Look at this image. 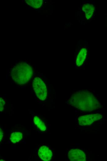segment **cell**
I'll list each match as a JSON object with an SVG mask.
<instances>
[{"instance_id": "6", "label": "cell", "mask_w": 107, "mask_h": 161, "mask_svg": "<svg viewBox=\"0 0 107 161\" xmlns=\"http://www.w3.org/2000/svg\"><path fill=\"white\" fill-rule=\"evenodd\" d=\"M38 155L41 160L45 161L51 160L53 157V152L52 150L48 146L42 145L38 148Z\"/></svg>"}, {"instance_id": "13", "label": "cell", "mask_w": 107, "mask_h": 161, "mask_svg": "<svg viewBox=\"0 0 107 161\" xmlns=\"http://www.w3.org/2000/svg\"><path fill=\"white\" fill-rule=\"evenodd\" d=\"M3 136V133L2 128H0V142L2 141Z\"/></svg>"}, {"instance_id": "5", "label": "cell", "mask_w": 107, "mask_h": 161, "mask_svg": "<svg viewBox=\"0 0 107 161\" xmlns=\"http://www.w3.org/2000/svg\"><path fill=\"white\" fill-rule=\"evenodd\" d=\"M66 155L69 160L72 161H84L87 159L86 153L78 148L69 149L66 152Z\"/></svg>"}, {"instance_id": "3", "label": "cell", "mask_w": 107, "mask_h": 161, "mask_svg": "<svg viewBox=\"0 0 107 161\" xmlns=\"http://www.w3.org/2000/svg\"><path fill=\"white\" fill-rule=\"evenodd\" d=\"M32 85L37 97L40 100H45L47 97L48 89L44 81L40 77H36L33 81Z\"/></svg>"}, {"instance_id": "7", "label": "cell", "mask_w": 107, "mask_h": 161, "mask_svg": "<svg viewBox=\"0 0 107 161\" xmlns=\"http://www.w3.org/2000/svg\"><path fill=\"white\" fill-rule=\"evenodd\" d=\"M88 53V50L86 48H82L78 53L76 59V65L77 67L82 66L84 63Z\"/></svg>"}, {"instance_id": "9", "label": "cell", "mask_w": 107, "mask_h": 161, "mask_svg": "<svg viewBox=\"0 0 107 161\" xmlns=\"http://www.w3.org/2000/svg\"><path fill=\"white\" fill-rule=\"evenodd\" d=\"M34 124L41 131L45 132L47 129V126L46 124L39 116H35L33 118Z\"/></svg>"}, {"instance_id": "11", "label": "cell", "mask_w": 107, "mask_h": 161, "mask_svg": "<svg viewBox=\"0 0 107 161\" xmlns=\"http://www.w3.org/2000/svg\"><path fill=\"white\" fill-rule=\"evenodd\" d=\"M26 1L27 4L36 9L40 8L43 3V1L42 0H29Z\"/></svg>"}, {"instance_id": "1", "label": "cell", "mask_w": 107, "mask_h": 161, "mask_svg": "<svg viewBox=\"0 0 107 161\" xmlns=\"http://www.w3.org/2000/svg\"><path fill=\"white\" fill-rule=\"evenodd\" d=\"M68 103L78 110L84 112L92 111L101 107V103L96 96L87 90H80L73 94Z\"/></svg>"}, {"instance_id": "10", "label": "cell", "mask_w": 107, "mask_h": 161, "mask_svg": "<svg viewBox=\"0 0 107 161\" xmlns=\"http://www.w3.org/2000/svg\"><path fill=\"white\" fill-rule=\"evenodd\" d=\"M23 138V134L20 132H15L10 135V140L13 143L15 144L20 141Z\"/></svg>"}, {"instance_id": "8", "label": "cell", "mask_w": 107, "mask_h": 161, "mask_svg": "<svg viewBox=\"0 0 107 161\" xmlns=\"http://www.w3.org/2000/svg\"><path fill=\"white\" fill-rule=\"evenodd\" d=\"M82 10L85 13L86 18L87 19H89L92 17L94 13L95 7L92 4L85 3L83 5Z\"/></svg>"}, {"instance_id": "4", "label": "cell", "mask_w": 107, "mask_h": 161, "mask_svg": "<svg viewBox=\"0 0 107 161\" xmlns=\"http://www.w3.org/2000/svg\"><path fill=\"white\" fill-rule=\"evenodd\" d=\"M101 113H91L80 115L76 119V124L79 127H88L102 118Z\"/></svg>"}, {"instance_id": "2", "label": "cell", "mask_w": 107, "mask_h": 161, "mask_svg": "<svg viewBox=\"0 0 107 161\" xmlns=\"http://www.w3.org/2000/svg\"><path fill=\"white\" fill-rule=\"evenodd\" d=\"M34 70L28 64L22 62L15 66L11 72L12 79L17 85H23L27 83L32 78Z\"/></svg>"}, {"instance_id": "12", "label": "cell", "mask_w": 107, "mask_h": 161, "mask_svg": "<svg viewBox=\"0 0 107 161\" xmlns=\"http://www.w3.org/2000/svg\"><path fill=\"white\" fill-rule=\"evenodd\" d=\"M5 102L3 99L2 98L0 97V111H3L4 109V106L5 105Z\"/></svg>"}]
</instances>
